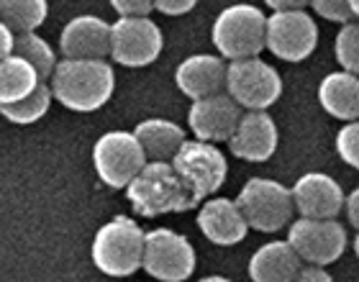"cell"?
Instances as JSON below:
<instances>
[{"label": "cell", "instance_id": "1", "mask_svg": "<svg viewBox=\"0 0 359 282\" xmlns=\"http://www.w3.org/2000/svg\"><path fill=\"white\" fill-rule=\"evenodd\" d=\"M126 198L131 208L142 218H157L165 213H185L201 208L193 187L177 172L172 159H149L131 185L126 187Z\"/></svg>", "mask_w": 359, "mask_h": 282}, {"label": "cell", "instance_id": "2", "mask_svg": "<svg viewBox=\"0 0 359 282\" xmlns=\"http://www.w3.org/2000/svg\"><path fill=\"white\" fill-rule=\"evenodd\" d=\"M54 100L72 113H93L103 108L116 90V72L105 60L65 57L57 62L52 77Z\"/></svg>", "mask_w": 359, "mask_h": 282}, {"label": "cell", "instance_id": "3", "mask_svg": "<svg viewBox=\"0 0 359 282\" xmlns=\"http://www.w3.org/2000/svg\"><path fill=\"white\" fill-rule=\"evenodd\" d=\"M147 231L131 215H116L93 236L90 257L97 272L108 277H131L144 269Z\"/></svg>", "mask_w": 359, "mask_h": 282}, {"label": "cell", "instance_id": "4", "mask_svg": "<svg viewBox=\"0 0 359 282\" xmlns=\"http://www.w3.org/2000/svg\"><path fill=\"white\" fill-rule=\"evenodd\" d=\"M267 18L269 15L262 13V8L233 3L216 15L210 41L229 62L259 57L262 49H267Z\"/></svg>", "mask_w": 359, "mask_h": 282}, {"label": "cell", "instance_id": "5", "mask_svg": "<svg viewBox=\"0 0 359 282\" xmlns=\"http://www.w3.org/2000/svg\"><path fill=\"white\" fill-rule=\"evenodd\" d=\"M149 156L144 152L136 131H105L93 147V167L97 180L111 190H126L131 180L147 167Z\"/></svg>", "mask_w": 359, "mask_h": 282}, {"label": "cell", "instance_id": "6", "mask_svg": "<svg viewBox=\"0 0 359 282\" xmlns=\"http://www.w3.org/2000/svg\"><path fill=\"white\" fill-rule=\"evenodd\" d=\"M236 201L247 215L252 231H262V234L283 231L292 223V213H298L292 201V187H285L272 177L247 180Z\"/></svg>", "mask_w": 359, "mask_h": 282}, {"label": "cell", "instance_id": "7", "mask_svg": "<svg viewBox=\"0 0 359 282\" xmlns=\"http://www.w3.org/2000/svg\"><path fill=\"white\" fill-rule=\"evenodd\" d=\"M165 49V34L149 15H118L111 34V60L118 67H149Z\"/></svg>", "mask_w": 359, "mask_h": 282}, {"label": "cell", "instance_id": "8", "mask_svg": "<svg viewBox=\"0 0 359 282\" xmlns=\"http://www.w3.org/2000/svg\"><path fill=\"white\" fill-rule=\"evenodd\" d=\"M226 93H231L244 111H267L283 95V77L259 57L233 60L226 74Z\"/></svg>", "mask_w": 359, "mask_h": 282}, {"label": "cell", "instance_id": "9", "mask_svg": "<svg viewBox=\"0 0 359 282\" xmlns=\"http://www.w3.org/2000/svg\"><path fill=\"white\" fill-rule=\"evenodd\" d=\"M195 249L190 239L172 229L147 231L144 272L159 282H185L195 272Z\"/></svg>", "mask_w": 359, "mask_h": 282}, {"label": "cell", "instance_id": "10", "mask_svg": "<svg viewBox=\"0 0 359 282\" xmlns=\"http://www.w3.org/2000/svg\"><path fill=\"white\" fill-rule=\"evenodd\" d=\"M172 164L185 177L187 185L193 187L195 198L201 203L210 195H216L224 187L226 175H229V162H226L224 152L213 141L203 139L185 141L175 154Z\"/></svg>", "mask_w": 359, "mask_h": 282}, {"label": "cell", "instance_id": "11", "mask_svg": "<svg viewBox=\"0 0 359 282\" xmlns=\"http://www.w3.org/2000/svg\"><path fill=\"white\" fill-rule=\"evenodd\" d=\"M318 46V26L306 8L272 11L267 18V52L283 62H303Z\"/></svg>", "mask_w": 359, "mask_h": 282}, {"label": "cell", "instance_id": "12", "mask_svg": "<svg viewBox=\"0 0 359 282\" xmlns=\"http://www.w3.org/2000/svg\"><path fill=\"white\" fill-rule=\"evenodd\" d=\"M287 241L295 246L303 262H313L329 267L341 254L346 252V231L337 218H311L300 215L298 221L290 223L287 229Z\"/></svg>", "mask_w": 359, "mask_h": 282}, {"label": "cell", "instance_id": "13", "mask_svg": "<svg viewBox=\"0 0 359 282\" xmlns=\"http://www.w3.org/2000/svg\"><path fill=\"white\" fill-rule=\"evenodd\" d=\"M241 105L233 100L231 93H216V95L193 100L187 111V126L195 139L203 141H229L241 121Z\"/></svg>", "mask_w": 359, "mask_h": 282}, {"label": "cell", "instance_id": "14", "mask_svg": "<svg viewBox=\"0 0 359 282\" xmlns=\"http://www.w3.org/2000/svg\"><path fill=\"white\" fill-rule=\"evenodd\" d=\"M198 229L210 244L236 246L247 239L252 226H249L239 201H231V198H224V195H210V198H205L201 203Z\"/></svg>", "mask_w": 359, "mask_h": 282}, {"label": "cell", "instance_id": "15", "mask_svg": "<svg viewBox=\"0 0 359 282\" xmlns=\"http://www.w3.org/2000/svg\"><path fill=\"white\" fill-rule=\"evenodd\" d=\"M292 201L300 215L337 218L346 206L344 190L326 172H306L292 185Z\"/></svg>", "mask_w": 359, "mask_h": 282}, {"label": "cell", "instance_id": "16", "mask_svg": "<svg viewBox=\"0 0 359 282\" xmlns=\"http://www.w3.org/2000/svg\"><path fill=\"white\" fill-rule=\"evenodd\" d=\"M113 23L100 15H77L60 34V52L77 60H105L111 57Z\"/></svg>", "mask_w": 359, "mask_h": 282}, {"label": "cell", "instance_id": "17", "mask_svg": "<svg viewBox=\"0 0 359 282\" xmlns=\"http://www.w3.org/2000/svg\"><path fill=\"white\" fill-rule=\"evenodd\" d=\"M277 123L267 111H244L239 126L229 139V149L244 162H267L277 152Z\"/></svg>", "mask_w": 359, "mask_h": 282}, {"label": "cell", "instance_id": "18", "mask_svg": "<svg viewBox=\"0 0 359 282\" xmlns=\"http://www.w3.org/2000/svg\"><path fill=\"white\" fill-rule=\"evenodd\" d=\"M226 74H229V65L224 62V57H216V54H190L175 69V85L190 100H201V98L224 93Z\"/></svg>", "mask_w": 359, "mask_h": 282}, {"label": "cell", "instance_id": "19", "mask_svg": "<svg viewBox=\"0 0 359 282\" xmlns=\"http://www.w3.org/2000/svg\"><path fill=\"white\" fill-rule=\"evenodd\" d=\"M303 267L300 254L287 239L267 241L252 254L249 260V277L255 282H292L298 280Z\"/></svg>", "mask_w": 359, "mask_h": 282}, {"label": "cell", "instance_id": "20", "mask_svg": "<svg viewBox=\"0 0 359 282\" xmlns=\"http://www.w3.org/2000/svg\"><path fill=\"white\" fill-rule=\"evenodd\" d=\"M318 103L329 116L339 121L359 119V74L349 69L326 74L318 85Z\"/></svg>", "mask_w": 359, "mask_h": 282}, {"label": "cell", "instance_id": "21", "mask_svg": "<svg viewBox=\"0 0 359 282\" xmlns=\"http://www.w3.org/2000/svg\"><path fill=\"white\" fill-rule=\"evenodd\" d=\"M139 141L144 144V152L149 159H175L180 147L185 144V131L180 123L170 119H147L134 128Z\"/></svg>", "mask_w": 359, "mask_h": 282}, {"label": "cell", "instance_id": "22", "mask_svg": "<svg viewBox=\"0 0 359 282\" xmlns=\"http://www.w3.org/2000/svg\"><path fill=\"white\" fill-rule=\"evenodd\" d=\"M41 74L21 54H11L0 60V103H15L31 95L41 85Z\"/></svg>", "mask_w": 359, "mask_h": 282}, {"label": "cell", "instance_id": "23", "mask_svg": "<svg viewBox=\"0 0 359 282\" xmlns=\"http://www.w3.org/2000/svg\"><path fill=\"white\" fill-rule=\"evenodd\" d=\"M54 93L49 82H41L31 95L15 100V103H0V113L3 119L15 123V126H31L46 116V111L52 108Z\"/></svg>", "mask_w": 359, "mask_h": 282}, {"label": "cell", "instance_id": "24", "mask_svg": "<svg viewBox=\"0 0 359 282\" xmlns=\"http://www.w3.org/2000/svg\"><path fill=\"white\" fill-rule=\"evenodd\" d=\"M49 15L46 0H0V18L15 34L36 31Z\"/></svg>", "mask_w": 359, "mask_h": 282}, {"label": "cell", "instance_id": "25", "mask_svg": "<svg viewBox=\"0 0 359 282\" xmlns=\"http://www.w3.org/2000/svg\"><path fill=\"white\" fill-rule=\"evenodd\" d=\"M15 54H21L26 60L39 69L41 80H49L57 67V52L54 46L41 39L36 31H26V34H18V44H15Z\"/></svg>", "mask_w": 359, "mask_h": 282}, {"label": "cell", "instance_id": "26", "mask_svg": "<svg viewBox=\"0 0 359 282\" xmlns=\"http://www.w3.org/2000/svg\"><path fill=\"white\" fill-rule=\"evenodd\" d=\"M334 57H337L339 67L349 69L359 74V21L341 23L337 39H334Z\"/></svg>", "mask_w": 359, "mask_h": 282}, {"label": "cell", "instance_id": "27", "mask_svg": "<svg viewBox=\"0 0 359 282\" xmlns=\"http://www.w3.org/2000/svg\"><path fill=\"white\" fill-rule=\"evenodd\" d=\"M337 154L344 164H349L352 170H359V119L346 121L344 126L339 128L337 134Z\"/></svg>", "mask_w": 359, "mask_h": 282}, {"label": "cell", "instance_id": "28", "mask_svg": "<svg viewBox=\"0 0 359 282\" xmlns=\"http://www.w3.org/2000/svg\"><path fill=\"white\" fill-rule=\"evenodd\" d=\"M316 15H321L323 21L331 23H346L354 21V8L352 0H311Z\"/></svg>", "mask_w": 359, "mask_h": 282}, {"label": "cell", "instance_id": "29", "mask_svg": "<svg viewBox=\"0 0 359 282\" xmlns=\"http://www.w3.org/2000/svg\"><path fill=\"white\" fill-rule=\"evenodd\" d=\"M111 8L118 15H149L154 8V0H108Z\"/></svg>", "mask_w": 359, "mask_h": 282}, {"label": "cell", "instance_id": "30", "mask_svg": "<svg viewBox=\"0 0 359 282\" xmlns=\"http://www.w3.org/2000/svg\"><path fill=\"white\" fill-rule=\"evenodd\" d=\"M198 6V0H154V8L165 15H185Z\"/></svg>", "mask_w": 359, "mask_h": 282}, {"label": "cell", "instance_id": "31", "mask_svg": "<svg viewBox=\"0 0 359 282\" xmlns=\"http://www.w3.org/2000/svg\"><path fill=\"white\" fill-rule=\"evenodd\" d=\"M298 282H331V275L326 272L323 264L303 262V267H300V272H298Z\"/></svg>", "mask_w": 359, "mask_h": 282}, {"label": "cell", "instance_id": "32", "mask_svg": "<svg viewBox=\"0 0 359 282\" xmlns=\"http://www.w3.org/2000/svg\"><path fill=\"white\" fill-rule=\"evenodd\" d=\"M15 44H18V34H15L8 23H3V26H0V60L15 54Z\"/></svg>", "mask_w": 359, "mask_h": 282}, {"label": "cell", "instance_id": "33", "mask_svg": "<svg viewBox=\"0 0 359 282\" xmlns=\"http://www.w3.org/2000/svg\"><path fill=\"white\" fill-rule=\"evenodd\" d=\"M344 210H346V218H349V223H352L354 229L359 231V185L354 187L352 193L346 195V206H344Z\"/></svg>", "mask_w": 359, "mask_h": 282}, {"label": "cell", "instance_id": "34", "mask_svg": "<svg viewBox=\"0 0 359 282\" xmlns=\"http://www.w3.org/2000/svg\"><path fill=\"white\" fill-rule=\"evenodd\" d=\"M269 11H295V8L311 6V0H264Z\"/></svg>", "mask_w": 359, "mask_h": 282}, {"label": "cell", "instance_id": "35", "mask_svg": "<svg viewBox=\"0 0 359 282\" xmlns=\"http://www.w3.org/2000/svg\"><path fill=\"white\" fill-rule=\"evenodd\" d=\"M352 8H354V18L359 21V0H352Z\"/></svg>", "mask_w": 359, "mask_h": 282}, {"label": "cell", "instance_id": "36", "mask_svg": "<svg viewBox=\"0 0 359 282\" xmlns=\"http://www.w3.org/2000/svg\"><path fill=\"white\" fill-rule=\"evenodd\" d=\"M354 254H357V260H359V231H357V236H354Z\"/></svg>", "mask_w": 359, "mask_h": 282}]
</instances>
